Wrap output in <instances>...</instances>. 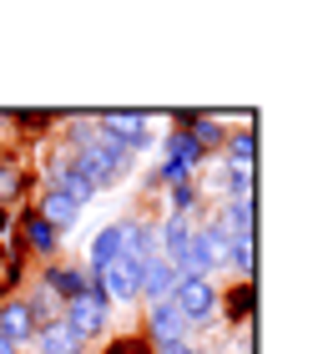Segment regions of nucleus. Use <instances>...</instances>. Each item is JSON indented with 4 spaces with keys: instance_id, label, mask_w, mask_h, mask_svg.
Listing matches in <instances>:
<instances>
[{
    "instance_id": "f257e3e1",
    "label": "nucleus",
    "mask_w": 328,
    "mask_h": 354,
    "mask_svg": "<svg viewBox=\"0 0 328 354\" xmlns=\"http://www.w3.org/2000/svg\"><path fill=\"white\" fill-rule=\"evenodd\" d=\"M61 319L81 334V339H96V334H106V324H111V299H106L102 288H96V279H91L76 299L61 304Z\"/></svg>"
},
{
    "instance_id": "f03ea898",
    "label": "nucleus",
    "mask_w": 328,
    "mask_h": 354,
    "mask_svg": "<svg viewBox=\"0 0 328 354\" xmlns=\"http://www.w3.org/2000/svg\"><path fill=\"white\" fill-rule=\"evenodd\" d=\"M172 304H177V314L187 319V329H207V324H218V288H212V279H177L172 288Z\"/></svg>"
},
{
    "instance_id": "7ed1b4c3",
    "label": "nucleus",
    "mask_w": 328,
    "mask_h": 354,
    "mask_svg": "<svg viewBox=\"0 0 328 354\" xmlns=\"http://www.w3.org/2000/svg\"><path fill=\"white\" fill-rule=\"evenodd\" d=\"M162 152H167V157H162V167H157V177H162V183H192V172L197 167H202L207 162V152L202 147H197V142L182 132V127H177V132L167 137V147H162Z\"/></svg>"
},
{
    "instance_id": "20e7f679",
    "label": "nucleus",
    "mask_w": 328,
    "mask_h": 354,
    "mask_svg": "<svg viewBox=\"0 0 328 354\" xmlns=\"http://www.w3.org/2000/svg\"><path fill=\"white\" fill-rule=\"evenodd\" d=\"M91 122H96V132H102V137H111V142L126 147V152H142L146 137H152L146 111H102V117H91Z\"/></svg>"
},
{
    "instance_id": "39448f33",
    "label": "nucleus",
    "mask_w": 328,
    "mask_h": 354,
    "mask_svg": "<svg viewBox=\"0 0 328 354\" xmlns=\"http://www.w3.org/2000/svg\"><path fill=\"white\" fill-rule=\"evenodd\" d=\"M96 288L111 299V304H131L137 299V279H142V263H131V259H111L102 273H91Z\"/></svg>"
},
{
    "instance_id": "423d86ee",
    "label": "nucleus",
    "mask_w": 328,
    "mask_h": 354,
    "mask_svg": "<svg viewBox=\"0 0 328 354\" xmlns=\"http://www.w3.org/2000/svg\"><path fill=\"white\" fill-rule=\"evenodd\" d=\"M146 334L162 344H177V339H187V319L177 314V304L172 299H162V304H146Z\"/></svg>"
},
{
    "instance_id": "0eeeda50",
    "label": "nucleus",
    "mask_w": 328,
    "mask_h": 354,
    "mask_svg": "<svg viewBox=\"0 0 328 354\" xmlns=\"http://www.w3.org/2000/svg\"><path fill=\"white\" fill-rule=\"evenodd\" d=\"M172 288H177V268L162 259H146L142 263V279H137V299H146V304H162V299H172Z\"/></svg>"
},
{
    "instance_id": "6e6552de",
    "label": "nucleus",
    "mask_w": 328,
    "mask_h": 354,
    "mask_svg": "<svg viewBox=\"0 0 328 354\" xmlns=\"http://www.w3.org/2000/svg\"><path fill=\"white\" fill-rule=\"evenodd\" d=\"M30 349H36V354H81L86 339H81L66 319H51V324H41L36 334H30Z\"/></svg>"
},
{
    "instance_id": "1a4fd4ad",
    "label": "nucleus",
    "mask_w": 328,
    "mask_h": 354,
    "mask_svg": "<svg viewBox=\"0 0 328 354\" xmlns=\"http://www.w3.org/2000/svg\"><path fill=\"white\" fill-rule=\"evenodd\" d=\"M36 314L26 309V299H10V304H0V339H10L15 349L30 344V334H36Z\"/></svg>"
},
{
    "instance_id": "9d476101",
    "label": "nucleus",
    "mask_w": 328,
    "mask_h": 354,
    "mask_svg": "<svg viewBox=\"0 0 328 354\" xmlns=\"http://www.w3.org/2000/svg\"><path fill=\"white\" fill-rule=\"evenodd\" d=\"M81 207H86V203H81L76 192H66V187H51V192L41 198V218H46V223H51V228L61 233V228H71V223L81 218Z\"/></svg>"
},
{
    "instance_id": "9b49d317",
    "label": "nucleus",
    "mask_w": 328,
    "mask_h": 354,
    "mask_svg": "<svg viewBox=\"0 0 328 354\" xmlns=\"http://www.w3.org/2000/svg\"><path fill=\"white\" fill-rule=\"evenodd\" d=\"M21 233H26V243H30V253H41V259H51L56 253V243H61V233L46 223L41 213H26L21 218Z\"/></svg>"
},
{
    "instance_id": "f8f14e48",
    "label": "nucleus",
    "mask_w": 328,
    "mask_h": 354,
    "mask_svg": "<svg viewBox=\"0 0 328 354\" xmlns=\"http://www.w3.org/2000/svg\"><path fill=\"white\" fill-rule=\"evenodd\" d=\"M46 288H51V294L66 304V299H76L81 294V288H86L91 283V273H81V268H71V263H66V268H46V279H41Z\"/></svg>"
},
{
    "instance_id": "ddd939ff",
    "label": "nucleus",
    "mask_w": 328,
    "mask_h": 354,
    "mask_svg": "<svg viewBox=\"0 0 328 354\" xmlns=\"http://www.w3.org/2000/svg\"><path fill=\"white\" fill-rule=\"evenodd\" d=\"M111 259H122V228H117V223L91 238V259H86V268H91V273H102Z\"/></svg>"
},
{
    "instance_id": "4468645a",
    "label": "nucleus",
    "mask_w": 328,
    "mask_h": 354,
    "mask_svg": "<svg viewBox=\"0 0 328 354\" xmlns=\"http://www.w3.org/2000/svg\"><path fill=\"white\" fill-rule=\"evenodd\" d=\"M222 147H227L222 167H233V172H253V152H258L253 132H233V137H222Z\"/></svg>"
},
{
    "instance_id": "2eb2a0df",
    "label": "nucleus",
    "mask_w": 328,
    "mask_h": 354,
    "mask_svg": "<svg viewBox=\"0 0 328 354\" xmlns=\"http://www.w3.org/2000/svg\"><path fill=\"white\" fill-rule=\"evenodd\" d=\"M182 132H187L202 152H207V147H218V142L227 137V132H222V122H212V117H187V122H182Z\"/></svg>"
},
{
    "instance_id": "dca6fc26",
    "label": "nucleus",
    "mask_w": 328,
    "mask_h": 354,
    "mask_svg": "<svg viewBox=\"0 0 328 354\" xmlns=\"http://www.w3.org/2000/svg\"><path fill=\"white\" fill-rule=\"evenodd\" d=\"M227 263H233L242 279H253V238H233V253H227Z\"/></svg>"
},
{
    "instance_id": "f3484780",
    "label": "nucleus",
    "mask_w": 328,
    "mask_h": 354,
    "mask_svg": "<svg viewBox=\"0 0 328 354\" xmlns=\"http://www.w3.org/2000/svg\"><path fill=\"white\" fill-rule=\"evenodd\" d=\"M192 207H197V187L192 183H172V213H192Z\"/></svg>"
},
{
    "instance_id": "a211bd4d",
    "label": "nucleus",
    "mask_w": 328,
    "mask_h": 354,
    "mask_svg": "<svg viewBox=\"0 0 328 354\" xmlns=\"http://www.w3.org/2000/svg\"><path fill=\"white\" fill-rule=\"evenodd\" d=\"M157 354H197V344L192 339H177V344H162Z\"/></svg>"
},
{
    "instance_id": "6ab92c4d",
    "label": "nucleus",
    "mask_w": 328,
    "mask_h": 354,
    "mask_svg": "<svg viewBox=\"0 0 328 354\" xmlns=\"http://www.w3.org/2000/svg\"><path fill=\"white\" fill-rule=\"evenodd\" d=\"M0 354H21V349H15L10 339H0Z\"/></svg>"
},
{
    "instance_id": "aec40b11",
    "label": "nucleus",
    "mask_w": 328,
    "mask_h": 354,
    "mask_svg": "<svg viewBox=\"0 0 328 354\" xmlns=\"http://www.w3.org/2000/svg\"><path fill=\"white\" fill-rule=\"evenodd\" d=\"M10 228V213H6V207H0V233H6Z\"/></svg>"
},
{
    "instance_id": "412c9836",
    "label": "nucleus",
    "mask_w": 328,
    "mask_h": 354,
    "mask_svg": "<svg viewBox=\"0 0 328 354\" xmlns=\"http://www.w3.org/2000/svg\"><path fill=\"white\" fill-rule=\"evenodd\" d=\"M117 354H137V349H131V344H117Z\"/></svg>"
},
{
    "instance_id": "4be33fe9",
    "label": "nucleus",
    "mask_w": 328,
    "mask_h": 354,
    "mask_svg": "<svg viewBox=\"0 0 328 354\" xmlns=\"http://www.w3.org/2000/svg\"><path fill=\"white\" fill-rule=\"evenodd\" d=\"M0 273H6V248H0Z\"/></svg>"
},
{
    "instance_id": "5701e85b",
    "label": "nucleus",
    "mask_w": 328,
    "mask_h": 354,
    "mask_svg": "<svg viewBox=\"0 0 328 354\" xmlns=\"http://www.w3.org/2000/svg\"><path fill=\"white\" fill-rule=\"evenodd\" d=\"M222 354H242V349H222Z\"/></svg>"
}]
</instances>
